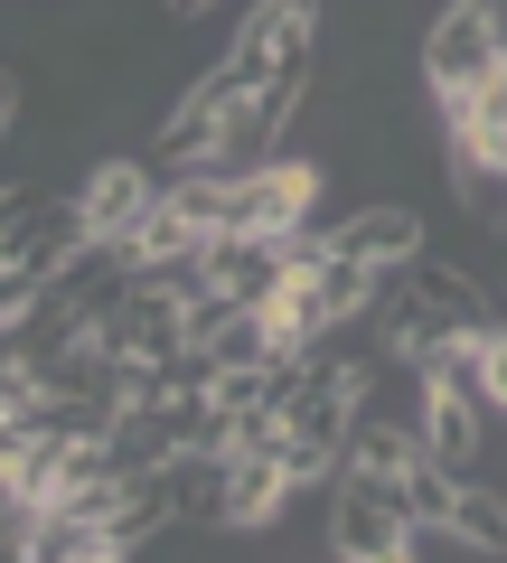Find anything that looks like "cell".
Returning a JSON list of instances; mask_svg holds the SVG:
<instances>
[{
	"label": "cell",
	"mask_w": 507,
	"mask_h": 563,
	"mask_svg": "<svg viewBox=\"0 0 507 563\" xmlns=\"http://www.w3.org/2000/svg\"><path fill=\"white\" fill-rule=\"evenodd\" d=\"M498 66V29H488V0H442L423 20V38H414V76H423V95H470V85Z\"/></svg>",
	"instance_id": "2"
},
{
	"label": "cell",
	"mask_w": 507,
	"mask_h": 563,
	"mask_svg": "<svg viewBox=\"0 0 507 563\" xmlns=\"http://www.w3.org/2000/svg\"><path fill=\"white\" fill-rule=\"evenodd\" d=\"M329 554L348 563H395L414 554V507L395 479H366V470H339V498H329Z\"/></svg>",
	"instance_id": "1"
},
{
	"label": "cell",
	"mask_w": 507,
	"mask_h": 563,
	"mask_svg": "<svg viewBox=\"0 0 507 563\" xmlns=\"http://www.w3.org/2000/svg\"><path fill=\"white\" fill-rule=\"evenodd\" d=\"M76 207H85V225H95V244H132L151 225V207H161V169L151 161H132V151H103L95 169L76 179Z\"/></svg>",
	"instance_id": "3"
},
{
	"label": "cell",
	"mask_w": 507,
	"mask_h": 563,
	"mask_svg": "<svg viewBox=\"0 0 507 563\" xmlns=\"http://www.w3.org/2000/svg\"><path fill=\"white\" fill-rule=\"evenodd\" d=\"M488 29H498V57H507V0H488Z\"/></svg>",
	"instance_id": "6"
},
{
	"label": "cell",
	"mask_w": 507,
	"mask_h": 563,
	"mask_svg": "<svg viewBox=\"0 0 507 563\" xmlns=\"http://www.w3.org/2000/svg\"><path fill=\"white\" fill-rule=\"evenodd\" d=\"M329 244L357 254V263H376V273H395V263L423 254V217H414L405 198H366V207H348V217L329 225Z\"/></svg>",
	"instance_id": "4"
},
{
	"label": "cell",
	"mask_w": 507,
	"mask_h": 563,
	"mask_svg": "<svg viewBox=\"0 0 507 563\" xmlns=\"http://www.w3.org/2000/svg\"><path fill=\"white\" fill-rule=\"evenodd\" d=\"M451 526L470 536V554H507V488H498V479H461Z\"/></svg>",
	"instance_id": "5"
}]
</instances>
